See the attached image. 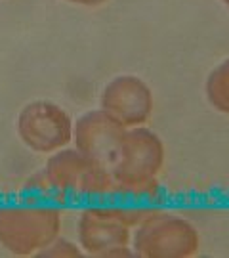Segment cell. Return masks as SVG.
<instances>
[{
  "mask_svg": "<svg viewBox=\"0 0 229 258\" xmlns=\"http://www.w3.org/2000/svg\"><path fill=\"white\" fill-rule=\"evenodd\" d=\"M147 90L132 77L117 79L103 92V109L120 124H134L145 119Z\"/></svg>",
  "mask_w": 229,
  "mask_h": 258,
  "instance_id": "obj_4",
  "label": "cell"
},
{
  "mask_svg": "<svg viewBox=\"0 0 229 258\" xmlns=\"http://www.w3.org/2000/svg\"><path fill=\"white\" fill-rule=\"evenodd\" d=\"M73 2H79V4H88V6H96V4L105 2V0H73Z\"/></svg>",
  "mask_w": 229,
  "mask_h": 258,
  "instance_id": "obj_5",
  "label": "cell"
},
{
  "mask_svg": "<svg viewBox=\"0 0 229 258\" xmlns=\"http://www.w3.org/2000/svg\"><path fill=\"white\" fill-rule=\"evenodd\" d=\"M18 130L23 142L37 151H52L71 140L69 117L48 102H35L21 111Z\"/></svg>",
  "mask_w": 229,
  "mask_h": 258,
  "instance_id": "obj_2",
  "label": "cell"
},
{
  "mask_svg": "<svg viewBox=\"0 0 229 258\" xmlns=\"http://www.w3.org/2000/svg\"><path fill=\"white\" fill-rule=\"evenodd\" d=\"M57 230V214L50 209H0V241L25 254L48 243Z\"/></svg>",
  "mask_w": 229,
  "mask_h": 258,
  "instance_id": "obj_1",
  "label": "cell"
},
{
  "mask_svg": "<svg viewBox=\"0 0 229 258\" xmlns=\"http://www.w3.org/2000/svg\"><path fill=\"white\" fill-rule=\"evenodd\" d=\"M74 136L84 155L100 166H107L117 161L124 132L109 113H90L79 122Z\"/></svg>",
  "mask_w": 229,
  "mask_h": 258,
  "instance_id": "obj_3",
  "label": "cell"
}]
</instances>
